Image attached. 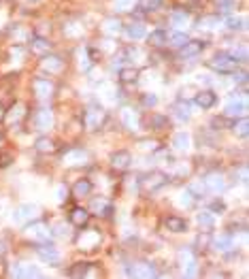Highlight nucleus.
<instances>
[{
  "label": "nucleus",
  "instance_id": "1",
  "mask_svg": "<svg viewBox=\"0 0 249 279\" xmlns=\"http://www.w3.org/2000/svg\"><path fill=\"white\" fill-rule=\"evenodd\" d=\"M241 62L235 58L232 53H218L215 58L209 62V66H211L213 70H218L220 75H230V73H237V68H239Z\"/></svg>",
  "mask_w": 249,
  "mask_h": 279
},
{
  "label": "nucleus",
  "instance_id": "2",
  "mask_svg": "<svg viewBox=\"0 0 249 279\" xmlns=\"http://www.w3.org/2000/svg\"><path fill=\"white\" fill-rule=\"evenodd\" d=\"M26 237L32 239L34 243H47L51 239V230H49V226H47L45 222L34 220L32 224L26 226Z\"/></svg>",
  "mask_w": 249,
  "mask_h": 279
},
{
  "label": "nucleus",
  "instance_id": "3",
  "mask_svg": "<svg viewBox=\"0 0 249 279\" xmlns=\"http://www.w3.org/2000/svg\"><path fill=\"white\" fill-rule=\"evenodd\" d=\"M166 183H168V175L162 173V171H151V173L141 177V186L145 190H149V192H156V190L164 188Z\"/></svg>",
  "mask_w": 249,
  "mask_h": 279
},
{
  "label": "nucleus",
  "instance_id": "4",
  "mask_svg": "<svg viewBox=\"0 0 249 279\" xmlns=\"http://www.w3.org/2000/svg\"><path fill=\"white\" fill-rule=\"evenodd\" d=\"M102 122H104V111H102V107H90V109L85 111L83 124H85L87 130H92V132L98 130Z\"/></svg>",
  "mask_w": 249,
  "mask_h": 279
},
{
  "label": "nucleus",
  "instance_id": "5",
  "mask_svg": "<svg viewBox=\"0 0 249 279\" xmlns=\"http://www.w3.org/2000/svg\"><path fill=\"white\" fill-rule=\"evenodd\" d=\"M38 213V207L36 205H21L13 211V222L15 224H26V222H32Z\"/></svg>",
  "mask_w": 249,
  "mask_h": 279
},
{
  "label": "nucleus",
  "instance_id": "6",
  "mask_svg": "<svg viewBox=\"0 0 249 279\" xmlns=\"http://www.w3.org/2000/svg\"><path fill=\"white\" fill-rule=\"evenodd\" d=\"M36 254H38V258H41L43 262H47V265H51V267H55V265H60V260H62V256H60V252L55 250L53 245H47V243H41V245H38V250H36Z\"/></svg>",
  "mask_w": 249,
  "mask_h": 279
},
{
  "label": "nucleus",
  "instance_id": "7",
  "mask_svg": "<svg viewBox=\"0 0 249 279\" xmlns=\"http://www.w3.org/2000/svg\"><path fill=\"white\" fill-rule=\"evenodd\" d=\"M87 162V151L81 147H70L64 154V164L66 166H83Z\"/></svg>",
  "mask_w": 249,
  "mask_h": 279
},
{
  "label": "nucleus",
  "instance_id": "8",
  "mask_svg": "<svg viewBox=\"0 0 249 279\" xmlns=\"http://www.w3.org/2000/svg\"><path fill=\"white\" fill-rule=\"evenodd\" d=\"M32 90H34V94L38 98L47 100V98L53 96V81H51V79L38 77V79H34V83H32Z\"/></svg>",
  "mask_w": 249,
  "mask_h": 279
},
{
  "label": "nucleus",
  "instance_id": "9",
  "mask_svg": "<svg viewBox=\"0 0 249 279\" xmlns=\"http://www.w3.org/2000/svg\"><path fill=\"white\" fill-rule=\"evenodd\" d=\"M77 243H79L81 250L94 252L96 247H98V243H100V233H98V230H87V233H83L81 237L77 239Z\"/></svg>",
  "mask_w": 249,
  "mask_h": 279
},
{
  "label": "nucleus",
  "instance_id": "10",
  "mask_svg": "<svg viewBox=\"0 0 249 279\" xmlns=\"http://www.w3.org/2000/svg\"><path fill=\"white\" fill-rule=\"evenodd\" d=\"M90 211L100 215V218H107V215L113 213V205H111L107 198H92V205H90Z\"/></svg>",
  "mask_w": 249,
  "mask_h": 279
},
{
  "label": "nucleus",
  "instance_id": "11",
  "mask_svg": "<svg viewBox=\"0 0 249 279\" xmlns=\"http://www.w3.org/2000/svg\"><path fill=\"white\" fill-rule=\"evenodd\" d=\"M205 47H207L205 41H190V38H188V41L183 43L179 49H181V55H183V58H194V55H198L200 51L205 49Z\"/></svg>",
  "mask_w": 249,
  "mask_h": 279
},
{
  "label": "nucleus",
  "instance_id": "12",
  "mask_svg": "<svg viewBox=\"0 0 249 279\" xmlns=\"http://www.w3.org/2000/svg\"><path fill=\"white\" fill-rule=\"evenodd\" d=\"M130 164H132V156L128 151H117V154L111 156V166L115 171H126Z\"/></svg>",
  "mask_w": 249,
  "mask_h": 279
},
{
  "label": "nucleus",
  "instance_id": "13",
  "mask_svg": "<svg viewBox=\"0 0 249 279\" xmlns=\"http://www.w3.org/2000/svg\"><path fill=\"white\" fill-rule=\"evenodd\" d=\"M41 66L47 70V73H60V70L64 68V62H62V58H60V55H47L45 53V58H43V62H41Z\"/></svg>",
  "mask_w": 249,
  "mask_h": 279
},
{
  "label": "nucleus",
  "instance_id": "14",
  "mask_svg": "<svg viewBox=\"0 0 249 279\" xmlns=\"http://www.w3.org/2000/svg\"><path fill=\"white\" fill-rule=\"evenodd\" d=\"M156 275H158V271L154 269V265H149L145 260L136 262L132 269V277H156Z\"/></svg>",
  "mask_w": 249,
  "mask_h": 279
},
{
  "label": "nucleus",
  "instance_id": "15",
  "mask_svg": "<svg viewBox=\"0 0 249 279\" xmlns=\"http://www.w3.org/2000/svg\"><path fill=\"white\" fill-rule=\"evenodd\" d=\"M171 111L175 113L177 119H181V122H188V119H190V105L186 102V98L173 102V105H171Z\"/></svg>",
  "mask_w": 249,
  "mask_h": 279
},
{
  "label": "nucleus",
  "instance_id": "16",
  "mask_svg": "<svg viewBox=\"0 0 249 279\" xmlns=\"http://www.w3.org/2000/svg\"><path fill=\"white\" fill-rule=\"evenodd\" d=\"M205 186L209 190H213V192H222V190H226V181H224L220 173H211L205 177Z\"/></svg>",
  "mask_w": 249,
  "mask_h": 279
},
{
  "label": "nucleus",
  "instance_id": "17",
  "mask_svg": "<svg viewBox=\"0 0 249 279\" xmlns=\"http://www.w3.org/2000/svg\"><path fill=\"white\" fill-rule=\"evenodd\" d=\"M164 224H166V228L171 230V233H186L188 230V222L183 218H179V215H171V218H166Z\"/></svg>",
  "mask_w": 249,
  "mask_h": 279
},
{
  "label": "nucleus",
  "instance_id": "18",
  "mask_svg": "<svg viewBox=\"0 0 249 279\" xmlns=\"http://www.w3.org/2000/svg\"><path fill=\"white\" fill-rule=\"evenodd\" d=\"M87 220H90V211L83 209V207H75V209L70 211V224L83 228L87 224Z\"/></svg>",
  "mask_w": 249,
  "mask_h": 279
},
{
  "label": "nucleus",
  "instance_id": "19",
  "mask_svg": "<svg viewBox=\"0 0 249 279\" xmlns=\"http://www.w3.org/2000/svg\"><path fill=\"white\" fill-rule=\"evenodd\" d=\"M30 49H32V53L45 55V53L51 51V43L47 41V38H43V36H34L32 38V43H30Z\"/></svg>",
  "mask_w": 249,
  "mask_h": 279
},
{
  "label": "nucleus",
  "instance_id": "20",
  "mask_svg": "<svg viewBox=\"0 0 249 279\" xmlns=\"http://www.w3.org/2000/svg\"><path fill=\"white\" fill-rule=\"evenodd\" d=\"M245 113H247V102H245V98L230 102V105L226 107V117H241V115H245Z\"/></svg>",
  "mask_w": 249,
  "mask_h": 279
},
{
  "label": "nucleus",
  "instance_id": "21",
  "mask_svg": "<svg viewBox=\"0 0 249 279\" xmlns=\"http://www.w3.org/2000/svg\"><path fill=\"white\" fill-rule=\"evenodd\" d=\"M215 102H218V96H215L213 92H198L196 94V105L200 107V109H211Z\"/></svg>",
  "mask_w": 249,
  "mask_h": 279
},
{
  "label": "nucleus",
  "instance_id": "22",
  "mask_svg": "<svg viewBox=\"0 0 249 279\" xmlns=\"http://www.w3.org/2000/svg\"><path fill=\"white\" fill-rule=\"evenodd\" d=\"M51 124H53V115H51V111L49 109H41L36 113V126L41 130H49L51 128Z\"/></svg>",
  "mask_w": 249,
  "mask_h": 279
},
{
  "label": "nucleus",
  "instance_id": "23",
  "mask_svg": "<svg viewBox=\"0 0 249 279\" xmlns=\"http://www.w3.org/2000/svg\"><path fill=\"white\" fill-rule=\"evenodd\" d=\"M90 192H92V181L90 179H79L73 188L75 198H85V196H90Z\"/></svg>",
  "mask_w": 249,
  "mask_h": 279
},
{
  "label": "nucleus",
  "instance_id": "24",
  "mask_svg": "<svg viewBox=\"0 0 249 279\" xmlns=\"http://www.w3.org/2000/svg\"><path fill=\"white\" fill-rule=\"evenodd\" d=\"M220 15H205V17H200L198 21H196V26L200 28V30H215L220 26Z\"/></svg>",
  "mask_w": 249,
  "mask_h": 279
},
{
  "label": "nucleus",
  "instance_id": "25",
  "mask_svg": "<svg viewBox=\"0 0 249 279\" xmlns=\"http://www.w3.org/2000/svg\"><path fill=\"white\" fill-rule=\"evenodd\" d=\"M136 79H139V70L134 66H122L119 68V81L122 83H136Z\"/></svg>",
  "mask_w": 249,
  "mask_h": 279
},
{
  "label": "nucleus",
  "instance_id": "26",
  "mask_svg": "<svg viewBox=\"0 0 249 279\" xmlns=\"http://www.w3.org/2000/svg\"><path fill=\"white\" fill-rule=\"evenodd\" d=\"M34 149L38 151V154H51V151L55 149V145H53V141L49 137H38L34 141Z\"/></svg>",
  "mask_w": 249,
  "mask_h": 279
},
{
  "label": "nucleus",
  "instance_id": "27",
  "mask_svg": "<svg viewBox=\"0 0 249 279\" xmlns=\"http://www.w3.org/2000/svg\"><path fill=\"white\" fill-rule=\"evenodd\" d=\"M102 26H104V32L111 34V36H113V34H119V32L124 30V23L119 21L117 17H109V19H104Z\"/></svg>",
  "mask_w": 249,
  "mask_h": 279
},
{
  "label": "nucleus",
  "instance_id": "28",
  "mask_svg": "<svg viewBox=\"0 0 249 279\" xmlns=\"http://www.w3.org/2000/svg\"><path fill=\"white\" fill-rule=\"evenodd\" d=\"M166 38H168L166 30H154V32L147 36V41H149L151 47H164L166 45Z\"/></svg>",
  "mask_w": 249,
  "mask_h": 279
},
{
  "label": "nucleus",
  "instance_id": "29",
  "mask_svg": "<svg viewBox=\"0 0 249 279\" xmlns=\"http://www.w3.org/2000/svg\"><path fill=\"white\" fill-rule=\"evenodd\" d=\"M173 147L179 149V151L190 149V134L188 132H177L175 139H173Z\"/></svg>",
  "mask_w": 249,
  "mask_h": 279
},
{
  "label": "nucleus",
  "instance_id": "30",
  "mask_svg": "<svg viewBox=\"0 0 249 279\" xmlns=\"http://www.w3.org/2000/svg\"><path fill=\"white\" fill-rule=\"evenodd\" d=\"M122 122H124L130 130H136V126H139V117L134 115L132 109H124V111H122Z\"/></svg>",
  "mask_w": 249,
  "mask_h": 279
},
{
  "label": "nucleus",
  "instance_id": "31",
  "mask_svg": "<svg viewBox=\"0 0 249 279\" xmlns=\"http://www.w3.org/2000/svg\"><path fill=\"white\" fill-rule=\"evenodd\" d=\"M188 21H190V17H188L186 11H175V13L171 15V23H173L175 28H186Z\"/></svg>",
  "mask_w": 249,
  "mask_h": 279
},
{
  "label": "nucleus",
  "instance_id": "32",
  "mask_svg": "<svg viewBox=\"0 0 249 279\" xmlns=\"http://www.w3.org/2000/svg\"><path fill=\"white\" fill-rule=\"evenodd\" d=\"M232 128H235V132L239 134V137H247V132H249V122H247V117L245 115H241L239 119H237V122L235 124H232Z\"/></svg>",
  "mask_w": 249,
  "mask_h": 279
},
{
  "label": "nucleus",
  "instance_id": "33",
  "mask_svg": "<svg viewBox=\"0 0 249 279\" xmlns=\"http://www.w3.org/2000/svg\"><path fill=\"white\" fill-rule=\"evenodd\" d=\"M126 34L132 38V41H139V38L145 36V28H143V23H132V26L126 28Z\"/></svg>",
  "mask_w": 249,
  "mask_h": 279
},
{
  "label": "nucleus",
  "instance_id": "34",
  "mask_svg": "<svg viewBox=\"0 0 249 279\" xmlns=\"http://www.w3.org/2000/svg\"><path fill=\"white\" fill-rule=\"evenodd\" d=\"M90 267H92L90 262H77L68 273H70V277H85L87 273H90Z\"/></svg>",
  "mask_w": 249,
  "mask_h": 279
},
{
  "label": "nucleus",
  "instance_id": "35",
  "mask_svg": "<svg viewBox=\"0 0 249 279\" xmlns=\"http://www.w3.org/2000/svg\"><path fill=\"white\" fill-rule=\"evenodd\" d=\"M188 192L194 198H203V194L207 192V186L203 181H194V183H190V186H188Z\"/></svg>",
  "mask_w": 249,
  "mask_h": 279
},
{
  "label": "nucleus",
  "instance_id": "36",
  "mask_svg": "<svg viewBox=\"0 0 249 279\" xmlns=\"http://www.w3.org/2000/svg\"><path fill=\"white\" fill-rule=\"evenodd\" d=\"M215 250H218V252H228V250H232V237L230 235H224L220 239H215Z\"/></svg>",
  "mask_w": 249,
  "mask_h": 279
},
{
  "label": "nucleus",
  "instance_id": "37",
  "mask_svg": "<svg viewBox=\"0 0 249 279\" xmlns=\"http://www.w3.org/2000/svg\"><path fill=\"white\" fill-rule=\"evenodd\" d=\"M198 224L205 226V228H211V226L215 224L213 213H211V211H200V213H198Z\"/></svg>",
  "mask_w": 249,
  "mask_h": 279
},
{
  "label": "nucleus",
  "instance_id": "38",
  "mask_svg": "<svg viewBox=\"0 0 249 279\" xmlns=\"http://www.w3.org/2000/svg\"><path fill=\"white\" fill-rule=\"evenodd\" d=\"M186 41H188V34H183V32H173L166 38V43H171V47H181Z\"/></svg>",
  "mask_w": 249,
  "mask_h": 279
},
{
  "label": "nucleus",
  "instance_id": "39",
  "mask_svg": "<svg viewBox=\"0 0 249 279\" xmlns=\"http://www.w3.org/2000/svg\"><path fill=\"white\" fill-rule=\"evenodd\" d=\"M19 277H41V271L34 265H23L19 267Z\"/></svg>",
  "mask_w": 249,
  "mask_h": 279
},
{
  "label": "nucleus",
  "instance_id": "40",
  "mask_svg": "<svg viewBox=\"0 0 249 279\" xmlns=\"http://www.w3.org/2000/svg\"><path fill=\"white\" fill-rule=\"evenodd\" d=\"M151 128H154V130H166L168 128V117L154 115V117H151Z\"/></svg>",
  "mask_w": 249,
  "mask_h": 279
},
{
  "label": "nucleus",
  "instance_id": "41",
  "mask_svg": "<svg viewBox=\"0 0 249 279\" xmlns=\"http://www.w3.org/2000/svg\"><path fill=\"white\" fill-rule=\"evenodd\" d=\"M179 262H181L183 269L190 267L192 262H196V260H194V254H192L190 250H181V252H179Z\"/></svg>",
  "mask_w": 249,
  "mask_h": 279
},
{
  "label": "nucleus",
  "instance_id": "42",
  "mask_svg": "<svg viewBox=\"0 0 249 279\" xmlns=\"http://www.w3.org/2000/svg\"><path fill=\"white\" fill-rule=\"evenodd\" d=\"M226 26H228L230 30H245L247 21L241 19V17H228V19H226Z\"/></svg>",
  "mask_w": 249,
  "mask_h": 279
},
{
  "label": "nucleus",
  "instance_id": "43",
  "mask_svg": "<svg viewBox=\"0 0 249 279\" xmlns=\"http://www.w3.org/2000/svg\"><path fill=\"white\" fill-rule=\"evenodd\" d=\"M209 243H211V235H209V233H203L196 239V247H198V250H207Z\"/></svg>",
  "mask_w": 249,
  "mask_h": 279
},
{
  "label": "nucleus",
  "instance_id": "44",
  "mask_svg": "<svg viewBox=\"0 0 249 279\" xmlns=\"http://www.w3.org/2000/svg\"><path fill=\"white\" fill-rule=\"evenodd\" d=\"M179 198H181V201H179V205H181V207H186V209H190V207L194 205V196H192V194L188 192V190H186V192H183Z\"/></svg>",
  "mask_w": 249,
  "mask_h": 279
},
{
  "label": "nucleus",
  "instance_id": "45",
  "mask_svg": "<svg viewBox=\"0 0 249 279\" xmlns=\"http://www.w3.org/2000/svg\"><path fill=\"white\" fill-rule=\"evenodd\" d=\"M164 0H143V9L145 11H156L158 6H162Z\"/></svg>",
  "mask_w": 249,
  "mask_h": 279
},
{
  "label": "nucleus",
  "instance_id": "46",
  "mask_svg": "<svg viewBox=\"0 0 249 279\" xmlns=\"http://www.w3.org/2000/svg\"><path fill=\"white\" fill-rule=\"evenodd\" d=\"M132 4H134V0H115L117 11H130Z\"/></svg>",
  "mask_w": 249,
  "mask_h": 279
},
{
  "label": "nucleus",
  "instance_id": "47",
  "mask_svg": "<svg viewBox=\"0 0 249 279\" xmlns=\"http://www.w3.org/2000/svg\"><path fill=\"white\" fill-rule=\"evenodd\" d=\"M143 105L145 107H156L158 105V96L156 94H145V96H143Z\"/></svg>",
  "mask_w": 249,
  "mask_h": 279
},
{
  "label": "nucleus",
  "instance_id": "48",
  "mask_svg": "<svg viewBox=\"0 0 249 279\" xmlns=\"http://www.w3.org/2000/svg\"><path fill=\"white\" fill-rule=\"evenodd\" d=\"M53 233L58 235V237H66L70 230H68V226L66 224H58V226H53Z\"/></svg>",
  "mask_w": 249,
  "mask_h": 279
},
{
  "label": "nucleus",
  "instance_id": "49",
  "mask_svg": "<svg viewBox=\"0 0 249 279\" xmlns=\"http://www.w3.org/2000/svg\"><path fill=\"white\" fill-rule=\"evenodd\" d=\"M235 177H239V179H241V183H245V181H247V169H245V166H241L239 171L235 169Z\"/></svg>",
  "mask_w": 249,
  "mask_h": 279
},
{
  "label": "nucleus",
  "instance_id": "50",
  "mask_svg": "<svg viewBox=\"0 0 249 279\" xmlns=\"http://www.w3.org/2000/svg\"><path fill=\"white\" fill-rule=\"evenodd\" d=\"M139 145H141L143 149H151V151H154V149L158 147V143H156V141H139Z\"/></svg>",
  "mask_w": 249,
  "mask_h": 279
},
{
  "label": "nucleus",
  "instance_id": "51",
  "mask_svg": "<svg viewBox=\"0 0 249 279\" xmlns=\"http://www.w3.org/2000/svg\"><path fill=\"white\" fill-rule=\"evenodd\" d=\"M13 162V156L11 154H0V166H9Z\"/></svg>",
  "mask_w": 249,
  "mask_h": 279
},
{
  "label": "nucleus",
  "instance_id": "52",
  "mask_svg": "<svg viewBox=\"0 0 249 279\" xmlns=\"http://www.w3.org/2000/svg\"><path fill=\"white\" fill-rule=\"evenodd\" d=\"M224 209H226V205H224L222 201H213V203H211V209H209V211H220V213H222Z\"/></svg>",
  "mask_w": 249,
  "mask_h": 279
},
{
  "label": "nucleus",
  "instance_id": "53",
  "mask_svg": "<svg viewBox=\"0 0 249 279\" xmlns=\"http://www.w3.org/2000/svg\"><path fill=\"white\" fill-rule=\"evenodd\" d=\"M237 83L239 85H247V73L245 70H241V73L237 75Z\"/></svg>",
  "mask_w": 249,
  "mask_h": 279
},
{
  "label": "nucleus",
  "instance_id": "54",
  "mask_svg": "<svg viewBox=\"0 0 249 279\" xmlns=\"http://www.w3.org/2000/svg\"><path fill=\"white\" fill-rule=\"evenodd\" d=\"M64 196H66V188H58V198H60V201H64Z\"/></svg>",
  "mask_w": 249,
  "mask_h": 279
},
{
  "label": "nucleus",
  "instance_id": "55",
  "mask_svg": "<svg viewBox=\"0 0 249 279\" xmlns=\"http://www.w3.org/2000/svg\"><path fill=\"white\" fill-rule=\"evenodd\" d=\"M6 252V245H4V241H0V256Z\"/></svg>",
  "mask_w": 249,
  "mask_h": 279
},
{
  "label": "nucleus",
  "instance_id": "56",
  "mask_svg": "<svg viewBox=\"0 0 249 279\" xmlns=\"http://www.w3.org/2000/svg\"><path fill=\"white\" fill-rule=\"evenodd\" d=\"M2 143H4V134L0 132V145H2Z\"/></svg>",
  "mask_w": 249,
  "mask_h": 279
},
{
  "label": "nucleus",
  "instance_id": "57",
  "mask_svg": "<svg viewBox=\"0 0 249 279\" xmlns=\"http://www.w3.org/2000/svg\"><path fill=\"white\" fill-rule=\"evenodd\" d=\"M38 2V0H28V4H36Z\"/></svg>",
  "mask_w": 249,
  "mask_h": 279
}]
</instances>
